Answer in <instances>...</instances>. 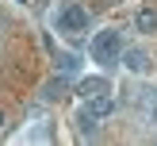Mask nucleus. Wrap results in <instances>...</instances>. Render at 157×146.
<instances>
[{
	"instance_id": "nucleus-11",
	"label": "nucleus",
	"mask_w": 157,
	"mask_h": 146,
	"mask_svg": "<svg viewBox=\"0 0 157 146\" xmlns=\"http://www.w3.org/2000/svg\"><path fill=\"white\" fill-rule=\"evenodd\" d=\"M15 4H27V0H15Z\"/></svg>"
},
{
	"instance_id": "nucleus-3",
	"label": "nucleus",
	"mask_w": 157,
	"mask_h": 146,
	"mask_svg": "<svg viewBox=\"0 0 157 146\" xmlns=\"http://www.w3.org/2000/svg\"><path fill=\"white\" fill-rule=\"evenodd\" d=\"M100 92H111L107 77H84V81L77 85V96L81 100H92V96H100Z\"/></svg>"
},
{
	"instance_id": "nucleus-7",
	"label": "nucleus",
	"mask_w": 157,
	"mask_h": 146,
	"mask_svg": "<svg viewBox=\"0 0 157 146\" xmlns=\"http://www.w3.org/2000/svg\"><path fill=\"white\" fill-rule=\"evenodd\" d=\"M65 92H69L65 77H54V81H50V85L42 89V100H50V104H58V100H65Z\"/></svg>"
},
{
	"instance_id": "nucleus-4",
	"label": "nucleus",
	"mask_w": 157,
	"mask_h": 146,
	"mask_svg": "<svg viewBox=\"0 0 157 146\" xmlns=\"http://www.w3.org/2000/svg\"><path fill=\"white\" fill-rule=\"evenodd\" d=\"M84 108H88L96 119H107V115L115 112V96L111 92H100V96H92V100H84Z\"/></svg>"
},
{
	"instance_id": "nucleus-5",
	"label": "nucleus",
	"mask_w": 157,
	"mask_h": 146,
	"mask_svg": "<svg viewBox=\"0 0 157 146\" xmlns=\"http://www.w3.org/2000/svg\"><path fill=\"white\" fill-rule=\"evenodd\" d=\"M123 65H127L130 73H146V69H150V54L138 50V46L134 50H123Z\"/></svg>"
},
{
	"instance_id": "nucleus-8",
	"label": "nucleus",
	"mask_w": 157,
	"mask_h": 146,
	"mask_svg": "<svg viewBox=\"0 0 157 146\" xmlns=\"http://www.w3.org/2000/svg\"><path fill=\"white\" fill-rule=\"evenodd\" d=\"M134 27L142 31V35H150V31H157V12H153V8H142V12L134 15Z\"/></svg>"
},
{
	"instance_id": "nucleus-2",
	"label": "nucleus",
	"mask_w": 157,
	"mask_h": 146,
	"mask_svg": "<svg viewBox=\"0 0 157 146\" xmlns=\"http://www.w3.org/2000/svg\"><path fill=\"white\" fill-rule=\"evenodd\" d=\"M88 8L84 4H65L58 12V31L61 35H69V38H77V35H84V31H88Z\"/></svg>"
},
{
	"instance_id": "nucleus-9",
	"label": "nucleus",
	"mask_w": 157,
	"mask_h": 146,
	"mask_svg": "<svg viewBox=\"0 0 157 146\" xmlns=\"http://www.w3.org/2000/svg\"><path fill=\"white\" fill-rule=\"evenodd\" d=\"M77 69H81V58L77 54H61L58 58V73H77Z\"/></svg>"
},
{
	"instance_id": "nucleus-1",
	"label": "nucleus",
	"mask_w": 157,
	"mask_h": 146,
	"mask_svg": "<svg viewBox=\"0 0 157 146\" xmlns=\"http://www.w3.org/2000/svg\"><path fill=\"white\" fill-rule=\"evenodd\" d=\"M92 61H100L104 69H115L123 61V35L115 27H107V31H100L96 38H92Z\"/></svg>"
},
{
	"instance_id": "nucleus-10",
	"label": "nucleus",
	"mask_w": 157,
	"mask_h": 146,
	"mask_svg": "<svg viewBox=\"0 0 157 146\" xmlns=\"http://www.w3.org/2000/svg\"><path fill=\"white\" fill-rule=\"evenodd\" d=\"M0 127H4V112H0Z\"/></svg>"
},
{
	"instance_id": "nucleus-6",
	"label": "nucleus",
	"mask_w": 157,
	"mask_h": 146,
	"mask_svg": "<svg viewBox=\"0 0 157 146\" xmlns=\"http://www.w3.org/2000/svg\"><path fill=\"white\" fill-rule=\"evenodd\" d=\"M96 123H100L96 115H92L88 108H81V112H77V135H81V138H96V131H100Z\"/></svg>"
}]
</instances>
